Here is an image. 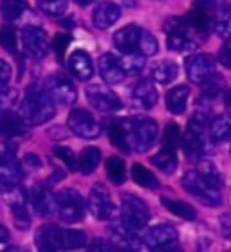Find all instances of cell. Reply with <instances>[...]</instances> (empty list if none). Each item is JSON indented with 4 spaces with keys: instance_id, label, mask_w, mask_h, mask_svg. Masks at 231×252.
<instances>
[{
    "instance_id": "obj_54",
    "label": "cell",
    "mask_w": 231,
    "mask_h": 252,
    "mask_svg": "<svg viewBox=\"0 0 231 252\" xmlns=\"http://www.w3.org/2000/svg\"><path fill=\"white\" fill-rule=\"evenodd\" d=\"M7 238H9V231H7L4 225H0V243L7 242Z\"/></svg>"
},
{
    "instance_id": "obj_55",
    "label": "cell",
    "mask_w": 231,
    "mask_h": 252,
    "mask_svg": "<svg viewBox=\"0 0 231 252\" xmlns=\"http://www.w3.org/2000/svg\"><path fill=\"white\" fill-rule=\"evenodd\" d=\"M226 108H228V114L231 116V90L226 92Z\"/></svg>"
},
{
    "instance_id": "obj_35",
    "label": "cell",
    "mask_w": 231,
    "mask_h": 252,
    "mask_svg": "<svg viewBox=\"0 0 231 252\" xmlns=\"http://www.w3.org/2000/svg\"><path fill=\"white\" fill-rule=\"evenodd\" d=\"M161 202H163V205L172 213V215L179 216V218H183V220H195V218H197V211L190 204H186V202L170 200V198H166V196L161 198Z\"/></svg>"
},
{
    "instance_id": "obj_47",
    "label": "cell",
    "mask_w": 231,
    "mask_h": 252,
    "mask_svg": "<svg viewBox=\"0 0 231 252\" xmlns=\"http://www.w3.org/2000/svg\"><path fill=\"white\" fill-rule=\"evenodd\" d=\"M161 142H163V148H166V150H175L179 142V126L175 123H168L166 125Z\"/></svg>"
},
{
    "instance_id": "obj_23",
    "label": "cell",
    "mask_w": 231,
    "mask_h": 252,
    "mask_svg": "<svg viewBox=\"0 0 231 252\" xmlns=\"http://www.w3.org/2000/svg\"><path fill=\"white\" fill-rule=\"evenodd\" d=\"M121 9L114 2H101L92 13V22L98 29H109L119 20Z\"/></svg>"
},
{
    "instance_id": "obj_15",
    "label": "cell",
    "mask_w": 231,
    "mask_h": 252,
    "mask_svg": "<svg viewBox=\"0 0 231 252\" xmlns=\"http://www.w3.org/2000/svg\"><path fill=\"white\" fill-rule=\"evenodd\" d=\"M111 240L112 245L119 249H141L143 245V240L137 229L126 225L121 218L111 225Z\"/></svg>"
},
{
    "instance_id": "obj_7",
    "label": "cell",
    "mask_w": 231,
    "mask_h": 252,
    "mask_svg": "<svg viewBox=\"0 0 231 252\" xmlns=\"http://www.w3.org/2000/svg\"><path fill=\"white\" fill-rule=\"evenodd\" d=\"M164 31H166V45L170 51L175 53H183V51H195L197 43L188 36V24L184 18H168L164 24Z\"/></svg>"
},
{
    "instance_id": "obj_48",
    "label": "cell",
    "mask_w": 231,
    "mask_h": 252,
    "mask_svg": "<svg viewBox=\"0 0 231 252\" xmlns=\"http://www.w3.org/2000/svg\"><path fill=\"white\" fill-rule=\"evenodd\" d=\"M40 166H42V160H40V157H37V155H33V153H29V155H26V157L22 158L20 162V169L22 173H31V171H37V169H40Z\"/></svg>"
},
{
    "instance_id": "obj_53",
    "label": "cell",
    "mask_w": 231,
    "mask_h": 252,
    "mask_svg": "<svg viewBox=\"0 0 231 252\" xmlns=\"http://www.w3.org/2000/svg\"><path fill=\"white\" fill-rule=\"evenodd\" d=\"M219 223H221V232L226 238L231 240V213H226L219 218Z\"/></svg>"
},
{
    "instance_id": "obj_43",
    "label": "cell",
    "mask_w": 231,
    "mask_h": 252,
    "mask_svg": "<svg viewBox=\"0 0 231 252\" xmlns=\"http://www.w3.org/2000/svg\"><path fill=\"white\" fill-rule=\"evenodd\" d=\"M215 29L224 40H231V7L222 9L221 13L217 15Z\"/></svg>"
},
{
    "instance_id": "obj_30",
    "label": "cell",
    "mask_w": 231,
    "mask_h": 252,
    "mask_svg": "<svg viewBox=\"0 0 231 252\" xmlns=\"http://www.w3.org/2000/svg\"><path fill=\"white\" fill-rule=\"evenodd\" d=\"M101 160V152L96 146H89L85 148L83 152L79 153L78 158V169L83 175H90L98 168V164Z\"/></svg>"
},
{
    "instance_id": "obj_24",
    "label": "cell",
    "mask_w": 231,
    "mask_h": 252,
    "mask_svg": "<svg viewBox=\"0 0 231 252\" xmlns=\"http://www.w3.org/2000/svg\"><path fill=\"white\" fill-rule=\"evenodd\" d=\"M139 31L141 27L137 26H125L121 27L119 31H116L112 42H114V47L121 53H132L136 51L137 47V40H139Z\"/></svg>"
},
{
    "instance_id": "obj_31",
    "label": "cell",
    "mask_w": 231,
    "mask_h": 252,
    "mask_svg": "<svg viewBox=\"0 0 231 252\" xmlns=\"http://www.w3.org/2000/svg\"><path fill=\"white\" fill-rule=\"evenodd\" d=\"M150 162L159 169V171H163L166 175H172L175 169H177V157H175V150H166L163 148L157 155H154L150 158Z\"/></svg>"
},
{
    "instance_id": "obj_1",
    "label": "cell",
    "mask_w": 231,
    "mask_h": 252,
    "mask_svg": "<svg viewBox=\"0 0 231 252\" xmlns=\"http://www.w3.org/2000/svg\"><path fill=\"white\" fill-rule=\"evenodd\" d=\"M18 116L24 119L27 126H38L53 119L54 101L51 99V95L42 85L33 83L31 87H27Z\"/></svg>"
},
{
    "instance_id": "obj_25",
    "label": "cell",
    "mask_w": 231,
    "mask_h": 252,
    "mask_svg": "<svg viewBox=\"0 0 231 252\" xmlns=\"http://www.w3.org/2000/svg\"><path fill=\"white\" fill-rule=\"evenodd\" d=\"M204 131L200 130H195V128H186V133L183 137V150L186 153V157L190 158H197L202 155L206 148V142H204V137H202Z\"/></svg>"
},
{
    "instance_id": "obj_52",
    "label": "cell",
    "mask_w": 231,
    "mask_h": 252,
    "mask_svg": "<svg viewBox=\"0 0 231 252\" xmlns=\"http://www.w3.org/2000/svg\"><path fill=\"white\" fill-rule=\"evenodd\" d=\"M9 79H11L9 63L4 62V60H0V87H5V85L9 83Z\"/></svg>"
},
{
    "instance_id": "obj_44",
    "label": "cell",
    "mask_w": 231,
    "mask_h": 252,
    "mask_svg": "<svg viewBox=\"0 0 231 252\" xmlns=\"http://www.w3.org/2000/svg\"><path fill=\"white\" fill-rule=\"evenodd\" d=\"M18 101H20V94H18V90L16 89H9L7 85H5L4 89L0 90V110H13L16 105H18Z\"/></svg>"
},
{
    "instance_id": "obj_26",
    "label": "cell",
    "mask_w": 231,
    "mask_h": 252,
    "mask_svg": "<svg viewBox=\"0 0 231 252\" xmlns=\"http://www.w3.org/2000/svg\"><path fill=\"white\" fill-rule=\"evenodd\" d=\"M190 97V87L188 85H177L172 90H168L166 94V108L173 116H181L186 108Z\"/></svg>"
},
{
    "instance_id": "obj_50",
    "label": "cell",
    "mask_w": 231,
    "mask_h": 252,
    "mask_svg": "<svg viewBox=\"0 0 231 252\" xmlns=\"http://www.w3.org/2000/svg\"><path fill=\"white\" fill-rule=\"evenodd\" d=\"M69 43H71V36H69V34H56V38H54V42H53V49L60 60L63 58V53H65V49L69 47Z\"/></svg>"
},
{
    "instance_id": "obj_12",
    "label": "cell",
    "mask_w": 231,
    "mask_h": 252,
    "mask_svg": "<svg viewBox=\"0 0 231 252\" xmlns=\"http://www.w3.org/2000/svg\"><path fill=\"white\" fill-rule=\"evenodd\" d=\"M45 90L47 94L51 95V99L58 105H73L76 97H78V92H76V87L73 85L71 79H67L65 76H60V74H54L47 79V85H45Z\"/></svg>"
},
{
    "instance_id": "obj_17",
    "label": "cell",
    "mask_w": 231,
    "mask_h": 252,
    "mask_svg": "<svg viewBox=\"0 0 231 252\" xmlns=\"http://www.w3.org/2000/svg\"><path fill=\"white\" fill-rule=\"evenodd\" d=\"M22 177L24 173L20 169V164L15 160L13 152H9V155L5 153L4 157H0V189L7 191V189L15 188L20 184Z\"/></svg>"
},
{
    "instance_id": "obj_36",
    "label": "cell",
    "mask_w": 231,
    "mask_h": 252,
    "mask_svg": "<svg viewBox=\"0 0 231 252\" xmlns=\"http://www.w3.org/2000/svg\"><path fill=\"white\" fill-rule=\"evenodd\" d=\"M145 62H147V56H143V54L137 53V51H132V53H125V56L121 60V65H123L125 74L137 76V74L145 68Z\"/></svg>"
},
{
    "instance_id": "obj_40",
    "label": "cell",
    "mask_w": 231,
    "mask_h": 252,
    "mask_svg": "<svg viewBox=\"0 0 231 252\" xmlns=\"http://www.w3.org/2000/svg\"><path fill=\"white\" fill-rule=\"evenodd\" d=\"M11 213H13V221H15V227L20 229V231H27L29 225H31V216L27 213L26 204H13L9 205Z\"/></svg>"
},
{
    "instance_id": "obj_5",
    "label": "cell",
    "mask_w": 231,
    "mask_h": 252,
    "mask_svg": "<svg viewBox=\"0 0 231 252\" xmlns=\"http://www.w3.org/2000/svg\"><path fill=\"white\" fill-rule=\"evenodd\" d=\"M183 188L188 191L190 194H193L195 198H199L202 204L206 205H221V194H219V189L213 188L211 184H208L202 177L199 175V171H188V173L183 177Z\"/></svg>"
},
{
    "instance_id": "obj_28",
    "label": "cell",
    "mask_w": 231,
    "mask_h": 252,
    "mask_svg": "<svg viewBox=\"0 0 231 252\" xmlns=\"http://www.w3.org/2000/svg\"><path fill=\"white\" fill-rule=\"evenodd\" d=\"M200 87H202L200 101H208V103H211V101H215L217 97L221 95L222 90H224V78H222L221 74L213 72L210 78H206L204 81L200 83Z\"/></svg>"
},
{
    "instance_id": "obj_39",
    "label": "cell",
    "mask_w": 231,
    "mask_h": 252,
    "mask_svg": "<svg viewBox=\"0 0 231 252\" xmlns=\"http://www.w3.org/2000/svg\"><path fill=\"white\" fill-rule=\"evenodd\" d=\"M197 171H199V175L208 182V184H211L217 189H221V186H222L221 171H219V168H217L211 160H202V162L199 164V169H197Z\"/></svg>"
},
{
    "instance_id": "obj_11",
    "label": "cell",
    "mask_w": 231,
    "mask_h": 252,
    "mask_svg": "<svg viewBox=\"0 0 231 252\" xmlns=\"http://www.w3.org/2000/svg\"><path fill=\"white\" fill-rule=\"evenodd\" d=\"M22 43L26 53L35 60H42L49 53L47 32L37 26H27L22 29Z\"/></svg>"
},
{
    "instance_id": "obj_27",
    "label": "cell",
    "mask_w": 231,
    "mask_h": 252,
    "mask_svg": "<svg viewBox=\"0 0 231 252\" xmlns=\"http://www.w3.org/2000/svg\"><path fill=\"white\" fill-rule=\"evenodd\" d=\"M208 130H210V137L213 142H222L231 139V116L224 114V116L213 117L208 125Z\"/></svg>"
},
{
    "instance_id": "obj_13",
    "label": "cell",
    "mask_w": 231,
    "mask_h": 252,
    "mask_svg": "<svg viewBox=\"0 0 231 252\" xmlns=\"http://www.w3.org/2000/svg\"><path fill=\"white\" fill-rule=\"evenodd\" d=\"M186 76L192 83L200 85L206 78H210L215 72V58L210 54H193L184 62Z\"/></svg>"
},
{
    "instance_id": "obj_10",
    "label": "cell",
    "mask_w": 231,
    "mask_h": 252,
    "mask_svg": "<svg viewBox=\"0 0 231 252\" xmlns=\"http://www.w3.org/2000/svg\"><path fill=\"white\" fill-rule=\"evenodd\" d=\"M85 95L90 106L100 112H117L123 106L119 97L105 85H89L85 89Z\"/></svg>"
},
{
    "instance_id": "obj_56",
    "label": "cell",
    "mask_w": 231,
    "mask_h": 252,
    "mask_svg": "<svg viewBox=\"0 0 231 252\" xmlns=\"http://www.w3.org/2000/svg\"><path fill=\"white\" fill-rule=\"evenodd\" d=\"M74 2H76L78 5H90L94 0H74Z\"/></svg>"
},
{
    "instance_id": "obj_6",
    "label": "cell",
    "mask_w": 231,
    "mask_h": 252,
    "mask_svg": "<svg viewBox=\"0 0 231 252\" xmlns=\"http://www.w3.org/2000/svg\"><path fill=\"white\" fill-rule=\"evenodd\" d=\"M157 123L150 117H136L132 119V150L145 153L157 141Z\"/></svg>"
},
{
    "instance_id": "obj_4",
    "label": "cell",
    "mask_w": 231,
    "mask_h": 252,
    "mask_svg": "<svg viewBox=\"0 0 231 252\" xmlns=\"http://www.w3.org/2000/svg\"><path fill=\"white\" fill-rule=\"evenodd\" d=\"M121 220L134 229H143L150 220V209L136 194L125 193L121 196Z\"/></svg>"
},
{
    "instance_id": "obj_49",
    "label": "cell",
    "mask_w": 231,
    "mask_h": 252,
    "mask_svg": "<svg viewBox=\"0 0 231 252\" xmlns=\"http://www.w3.org/2000/svg\"><path fill=\"white\" fill-rule=\"evenodd\" d=\"M224 4H226V0H197V2H195V7L206 11V13L210 15L213 11H219L221 7H224Z\"/></svg>"
},
{
    "instance_id": "obj_51",
    "label": "cell",
    "mask_w": 231,
    "mask_h": 252,
    "mask_svg": "<svg viewBox=\"0 0 231 252\" xmlns=\"http://www.w3.org/2000/svg\"><path fill=\"white\" fill-rule=\"evenodd\" d=\"M219 63L226 68H231V40H226L222 43L221 51H219Z\"/></svg>"
},
{
    "instance_id": "obj_38",
    "label": "cell",
    "mask_w": 231,
    "mask_h": 252,
    "mask_svg": "<svg viewBox=\"0 0 231 252\" xmlns=\"http://www.w3.org/2000/svg\"><path fill=\"white\" fill-rule=\"evenodd\" d=\"M107 177H109L112 184H116V186H121L126 180L125 162H123L119 157H111L107 160Z\"/></svg>"
},
{
    "instance_id": "obj_41",
    "label": "cell",
    "mask_w": 231,
    "mask_h": 252,
    "mask_svg": "<svg viewBox=\"0 0 231 252\" xmlns=\"http://www.w3.org/2000/svg\"><path fill=\"white\" fill-rule=\"evenodd\" d=\"M38 9L47 16H62L67 11V0H38Z\"/></svg>"
},
{
    "instance_id": "obj_29",
    "label": "cell",
    "mask_w": 231,
    "mask_h": 252,
    "mask_svg": "<svg viewBox=\"0 0 231 252\" xmlns=\"http://www.w3.org/2000/svg\"><path fill=\"white\" fill-rule=\"evenodd\" d=\"M184 20H186L188 27L195 29L199 34H204V36H208V34H210L211 20H210V15H208L206 11L199 9V7H193V9L186 15V18H184Z\"/></svg>"
},
{
    "instance_id": "obj_32",
    "label": "cell",
    "mask_w": 231,
    "mask_h": 252,
    "mask_svg": "<svg viewBox=\"0 0 231 252\" xmlns=\"http://www.w3.org/2000/svg\"><path fill=\"white\" fill-rule=\"evenodd\" d=\"M0 11H2L4 20L13 24L24 16V13L27 11V2L26 0H4L0 5Z\"/></svg>"
},
{
    "instance_id": "obj_18",
    "label": "cell",
    "mask_w": 231,
    "mask_h": 252,
    "mask_svg": "<svg viewBox=\"0 0 231 252\" xmlns=\"http://www.w3.org/2000/svg\"><path fill=\"white\" fill-rule=\"evenodd\" d=\"M31 205L38 216H51L56 213V194L49 189V186H37L31 193Z\"/></svg>"
},
{
    "instance_id": "obj_33",
    "label": "cell",
    "mask_w": 231,
    "mask_h": 252,
    "mask_svg": "<svg viewBox=\"0 0 231 252\" xmlns=\"http://www.w3.org/2000/svg\"><path fill=\"white\" fill-rule=\"evenodd\" d=\"M175 76H177V65L173 62H168V60L155 63L152 68V79L159 85L170 83Z\"/></svg>"
},
{
    "instance_id": "obj_21",
    "label": "cell",
    "mask_w": 231,
    "mask_h": 252,
    "mask_svg": "<svg viewBox=\"0 0 231 252\" xmlns=\"http://www.w3.org/2000/svg\"><path fill=\"white\" fill-rule=\"evenodd\" d=\"M29 126L24 123L18 114H13L11 110L0 112V135L13 139V137H24L27 135Z\"/></svg>"
},
{
    "instance_id": "obj_19",
    "label": "cell",
    "mask_w": 231,
    "mask_h": 252,
    "mask_svg": "<svg viewBox=\"0 0 231 252\" xmlns=\"http://www.w3.org/2000/svg\"><path fill=\"white\" fill-rule=\"evenodd\" d=\"M157 103V90L150 79L137 81L132 90V105L139 110H150Z\"/></svg>"
},
{
    "instance_id": "obj_16",
    "label": "cell",
    "mask_w": 231,
    "mask_h": 252,
    "mask_svg": "<svg viewBox=\"0 0 231 252\" xmlns=\"http://www.w3.org/2000/svg\"><path fill=\"white\" fill-rule=\"evenodd\" d=\"M109 139L112 146L123 153H130L132 150V121L130 119H112L109 121Z\"/></svg>"
},
{
    "instance_id": "obj_20",
    "label": "cell",
    "mask_w": 231,
    "mask_h": 252,
    "mask_svg": "<svg viewBox=\"0 0 231 252\" xmlns=\"http://www.w3.org/2000/svg\"><path fill=\"white\" fill-rule=\"evenodd\" d=\"M98 67H100V76L109 85L121 83L126 76L125 70H123V65H121V60L116 58L111 53L101 54L100 60H98Z\"/></svg>"
},
{
    "instance_id": "obj_45",
    "label": "cell",
    "mask_w": 231,
    "mask_h": 252,
    "mask_svg": "<svg viewBox=\"0 0 231 252\" xmlns=\"http://www.w3.org/2000/svg\"><path fill=\"white\" fill-rule=\"evenodd\" d=\"M211 121V114H210V108H206V106H202V108H197V110L193 112V116H192V119H190V128H195V130H200L204 131L206 128H208V125H210Z\"/></svg>"
},
{
    "instance_id": "obj_42",
    "label": "cell",
    "mask_w": 231,
    "mask_h": 252,
    "mask_svg": "<svg viewBox=\"0 0 231 252\" xmlns=\"http://www.w3.org/2000/svg\"><path fill=\"white\" fill-rule=\"evenodd\" d=\"M0 45L9 51L11 54H16L18 51V38H16L15 29L11 26H4L0 29Z\"/></svg>"
},
{
    "instance_id": "obj_37",
    "label": "cell",
    "mask_w": 231,
    "mask_h": 252,
    "mask_svg": "<svg viewBox=\"0 0 231 252\" xmlns=\"http://www.w3.org/2000/svg\"><path fill=\"white\" fill-rule=\"evenodd\" d=\"M137 53H141L143 56H154V54H157L159 51V43L155 40L152 32L147 31V29H141L139 31V40H137V47H136Z\"/></svg>"
},
{
    "instance_id": "obj_22",
    "label": "cell",
    "mask_w": 231,
    "mask_h": 252,
    "mask_svg": "<svg viewBox=\"0 0 231 252\" xmlns=\"http://www.w3.org/2000/svg\"><path fill=\"white\" fill-rule=\"evenodd\" d=\"M69 70H71L78 79L87 81V79H90L92 74H94L92 58H90L85 51H81V49L74 51V53L71 54V58H69Z\"/></svg>"
},
{
    "instance_id": "obj_9",
    "label": "cell",
    "mask_w": 231,
    "mask_h": 252,
    "mask_svg": "<svg viewBox=\"0 0 231 252\" xmlns=\"http://www.w3.org/2000/svg\"><path fill=\"white\" fill-rule=\"evenodd\" d=\"M143 245L154 251H163V249H172L179 240L177 229L168 223H159L155 227H150L141 236Z\"/></svg>"
},
{
    "instance_id": "obj_3",
    "label": "cell",
    "mask_w": 231,
    "mask_h": 252,
    "mask_svg": "<svg viewBox=\"0 0 231 252\" xmlns=\"http://www.w3.org/2000/svg\"><path fill=\"white\" fill-rule=\"evenodd\" d=\"M56 213L67 223L79 221L85 215V200L76 189H62L56 194Z\"/></svg>"
},
{
    "instance_id": "obj_14",
    "label": "cell",
    "mask_w": 231,
    "mask_h": 252,
    "mask_svg": "<svg viewBox=\"0 0 231 252\" xmlns=\"http://www.w3.org/2000/svg\"><path fill=\"white\" fill-rule=\"evenodd\" d=\"M89 211L98 220H111L114 216V205H112L111 194L105 186L96 184L89 193Z\"/></svg>"
},
{
    "instance_id": "obj_46",
    "label": "cell",
    "mask_w": 231,
    "mask_h": 252,
    "mask_svg": "<svg viewBox=\"0 0 231 252\" xmlns=\"http://www.w3.org/2000/svg\"><path fill=\"white\" fill-rule=\"evenodd\" d=\"M54 157L60 158L65 166H67L71 171H76L78 169V160L74 157V153L71 148H65V146H56L54 148Z\"/></svg>"
},
{
    "instance_id": "obj_2",
    "label": "cell",
    "mask_w": 231,
    "mask_h": 252,
    "mask_svg": "<svg viewBox=\"0 0 231 252\" xmlns=\"http://www.w3.org/2000/svg\"><path fill=\"white\" fill-rule=\"evenodd\" d=\"M35 243L40 251H71L87 245V234L78 229L45 225L37 232Z\"/></svg>"
},
{
    "instance_id": "obj_34",
    "label": "cell",
    "mask_w": 231,
    "mask_h": 252,
    "mask_svg": "<svg viewBox=\"0 0 231 252\" xmlns=\"http://www.w3.org/2000/svg\"><path fill=\"white\" fill-rule=\"evenodd\" d=\"M132 179L136 182L137 186H141V188H147V189H157L159 188V180L157 177L147 169L143 164H134L132 166Z\"/></svg>"
},
{
    "instance_id": "obj_8",
    "label": "cell",
    "mask_w": 231,
    "mask_h": 252,
    "mask_svg": "<svg viewBox=\"0 0 231 252\" xmlns=\"http://www.w3.org/2000/svg\"><path fill=\"white\" fill-rule=\"evenodd\" d=\"M67 125L73 133H76L81 139H98L101 133L100 123L96 121L94 116L83 108H76L69 114Z\"/></svg>"
}]
</instances>
